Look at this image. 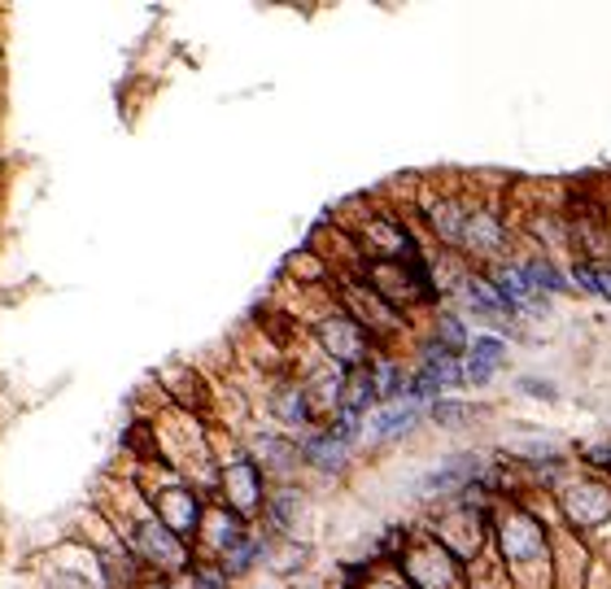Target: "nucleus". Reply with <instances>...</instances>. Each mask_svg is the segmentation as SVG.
<instances>
[{
	"mask_svg": "<svg viewBox=\"0 0 611 589\" xmlns=\"http://www.w3.org/2000/svg\"><path fill=\"white\" fill-rule=\"evenodd\" d=\"M498 546H503V559L516 564V568L546 564V533H542V524H538L529 511H520V507L498 511Z\"/></svg>",
	"mask_w": 611,
	"mask_h": 589,
	"instance_id": "20e7f679",
	"label": "nucleus"
},
{
	"mask_svg": "<svg viewBox=\"0 0 611 589\" xmlns=\"http://www.w3.org/2000/svg\"><path fill=\"white\" fill-rule=\"evenodd\" d=\"M258 555H263V542H258L254 533H245V538H241V542H237V546H232V551L219 559V568H223L228 577H237V573H250Z\"/></svg>",
	"mask_w": 611,
	"mask_h": 589,
	"instance_id": "412c9836",
	"label": "nucleus"
},
{
	"mask_svg": "<svg viewBox=\"0 0 611 589\" xmlns=\"http://www.w3.org/2000/svg\"><path fill=\"white\" fill-rule=\"evenodd\" d=\"M193 581H197V589H228V573L219 564H206L193 573Z\"/></svg>",
	"mask_w": 611,
	"mask_h": 589,
	"instance_id": "393cba45",
	"label": "nucleus"
},
{
	"mask_svg": "<svg viewBox=\"0 0 611 589\" xmlns=\"http://www.w3.org/2000/svg\"><path fill=\"white\" fill-rule=\"evenodd\" d=\"M371 402H376V380H371V371H367V367H362V371H349L345 384H341V402H336V411L349 415V419H358Z\"/></svg>",
	"mask_w": 611,
	"mask_h": 589,
	"instance_id": "2eb2a0df",
	"label": "nucleus"
},
{
	"mask_svg": "<svg viewBox=\"0 0 611 589\" xmlns=\"http://www.w3.org/2000/svg\"><path fill=\"white\" fill-rule=\"evenodd\" d=\"M459 297H463L476 314H485V319H507V314H511V305L503 301V293H498L489 280H481V276H463V280H459Z\"/></svg>",
	"mask_w": 611,
	"mask_h": 589,
	"instance_id": "4468645a",
	"label": "nucleus"
},
{
	"mask_svg": "<svg viewBox=\"0 0 611 589\" xmlns=\"http://www.w3.org/2000/svg\"><path fill=\"white\" fill-rule=\"evenodd\" d=\"M149 498V507H153V516L188 546L197 533H201V520H206V511H201V498L193 494V489H184V485H166V489H153V494H145Z\"/></svg>",
	"mask_w": 611,
	"mask_h": 589,
	"instance_id": "39448f33",
	"label": "nucleus"
},
{
	"mask_svg": "<svg viewBox=\"0 0 611 589\" xmlns=\"http://www.w3.org/2000/svg\"><path fill=\"white\" fill-rule=\"evenodd\" d=\"M293 511H302V494L298 489H280L267 498V520L276 529H293Z\"/></svg>",
	"mask_w": 611,
	"mask_h": 589,
	"instance_id": "4be33fe9",
	"label": "nucleus"
},
{
	"mask_svg": "<svg viewBox=\"0 0 611 589\" xmlns=\"http://www.w3.org/2000/svg\"><path fill=\"white\" fill-rule=\"evenodd\" d=\"M201 542H210V551H215V564L245 538V524H241V516H232L228 507H215V511H206V520H201V533H197Z\"/></svg>",
	"mask_w": 611,
	"mask_h": 589,
	"instance_id": "9b49d317",
	"label": "nucleus"
},
{
	"mask_svg": "<svg viewBox=\"0 0 611 589\" xmlns=\"http://www.w3.org/2000/svg\"><path fill=\"white\" fill-rule=\"evenodd\" d=\"M503 358H507L503 340H494V336H476V340H472V362H468V371H463V376H468L472 384H485Z\"/></svg>",
	"mask_w": 611,
	"mask_h": 589,
	"instance_id": "a211bd4d",
	"label": "nucleus"
},
{
	"mask_svg": "<svg viewBox=\"0 0 611 589\" xmlns=\"http://www.w3.org/2000/svg\"><path fill=\"white\" fill-rule=\"evenodd\" d=\"M463 245L476 250V254H494V250L503 245V223H498V215H494V210H472V215H468V236H463Z\"/></svg>",
	"mask_w": 611,
	"mask_h": 589,
	"instance_id": "dca6fc26",
	"label": "nucleus"
},
{
	"mask_svg": "<svg viewBox=\"0 0 611 589\" xmlns=\"http://www.w3.org/2000/svg\"><path fill=\"white\" fill-rule=\"evenodd\" d=\"M223 507L232 516H254L267 507V489H263V467L254 459H232L223 463Z\"/></svg>",
	"mask_w": 611,
	"mask_h": 589,
	"instance_id": "423d86ee",
	"label": "nucleus"
},
{
	"mask_svg": "<svg viewBox=\"0 0 611 589\" xmlns=\"http://www.w3.org/2000/svg\"><path fill=\"white\" fill-rule=\"evenodd\" d=\"M524 393H533V397H546V402H555V389H551V384H538V380H524Z\"/></svg>",
	"mask_w": 611,
	"mask_h": 589,
	"instance_id": "cd10ccee",
	"label": "nucleus"
},
{
	"mask_svg": "<svg viewBox=\"0 0 611 589\" xmlns=\"http://www.w3.org/2000/svg\"><path fill=\"white\" fill-rule=\"evenodd\" d=\"M494 289L503 293L507 305H516V310H542L546 314V293H538L533 285H529V276H524V267H494Z\"/></svg>",
	"mask_w": 611,
	"mask_h": 589,
	"instance_id": "9d476101",
	"label": "nucleus"
},
{
	"mask_svg": "<svg viewBox=\"0 0 611 589\" xmlns=\"http://www.w3.org/2000/svg\"><path fill=\"white\" fill-rule=\"evenodd\" d=\"M362 589H411V586H406L402 573H371V577L362 581Z\"/></svg>",
	"mask_w": 611,
	"mask_h": 589,
	"instance_id": "bb28decb",
	"label": "nucleus"
},
{
	"mask_svg": "<svg viewBox=\"0 0 611 589\" xmlns=\"http://www.w3.org/2000/svg\"><path fill=\"white\" fill-rule=\"evenodd\" d=\"M524 276H529V285H533L538 293H564V289H568L564 276H560L551 263H524Z\"/></svg>",
	"mask_w": 611,
	"mask_h": 589,
	"instance_id": "b1692460",
	"label": "nucleus"
},
{
	"mask_svg": "<svg viewBox=\"0 0 611 589\" xmlns=\"http://www.w3.org/2000/svg\"><path fill=\"white\" fill-rule=\"evenodd\" d=\"M254 450H258V454H267V459H258L263 476H267V472H293V463H302V459H298V446H293V441H285V437H263Z\"/></svg>",
	"mask_w": 611,
	"mask_h": 589,
	"instance_id": "6ab92c4d",
	"label": "nucleus"
},
{
	"mask_svg": "<svg viewBox=\"0 0 611 589\" xmlns=\"http://www.w3.org/2000/svg\"><path fill=\"white\" fill-rule=\"evenodd\" d=\"M402 577L411 589H463L459 559L437 538H415L402 555Z\"/></svg>",
	"mask_w": 611,
	"mask_h": 589,
	"instance_id": "f257e3e1",
	"label": "nucleus"
},
{
	"mask_svg": "<svg viewBox=\"0 0 611 589\" xmlns=\"http://www.w3.org/2000/svg\"><path fill=\"white\" fill-rule=\"evenodd\" d=\"M272 411H276V419H280V424H289V428H302V424H310L314 406H310V393H306L302 380L280 384V389L272 393Z\"/></svg>",
	"mask_w": 611,
	"mask_h": 589,
	"instance_id": "ddd939ff",
	"label": "nucleus"
},
{
	"mask_svg": "<svg viewBox=\"0 0 611 589\" xmlns=\"http://www.w3.org/2000/svg\"><path fill=\"white\" fill-rule=\"evenodd\" d=\"M306 459H310L319 472H341V467H345V441H336L332 432H319V437L306 446Z\"/></svg>",
	"mask_w": 611,
	"mask_h": 589,
	"instance_id": "aec40b11",
	"label": "nucleus"
},
{
	"mask_svg": "<svg viewBox=\"0 0 611 589\" xmlns=\"http://www.w3.org/2000/svg\"><path fill=\"white\" fill-rule=\"evenodd\" d=\"M468 215H472V206H463L459 197H437V201L428 206L433 232H437L446 245H463V236H468Z\"/></svg>",
	"mask_w": 611,
	"mask_h": 589,
	"instance_id": "f8f14e48",
	"label": "nucleus"
},
{
	"mask_svg": "<svg viewBox=\"0 0 611 589\" xmlns=\"http://www.w3.org/2000/svg\"><path fill=\"white\" fill-rule=\"evenodd\" d=\"M463 371L454 367V354L446 349V345H437V349H428V358L419 362V371H415V380H411V397H433L437 389H446V384H454Z\"/></svg>",
	"mask_w": 611,
	"mask_h": 589,
	"instance_id": "1a4fd4ad",
	"label": "nucleus"
},
{
	"mask_svg": "<svg viewBox=\"0 0 611 589\" xmlns=\"http://www.w3.org/2000/svg\"><path fill=\"white\" fill-rule=\"evenodd\" d=\"M175 589H197V581H184V586H175Z\"/></svg>",
	"mask_w": 611,
	"mask_h": 589,
	"instance_id": "c85d7f7f",
	"label": "nucleus"
},
{
	"mask_svg": "<svg viewBox=\"0 0 611 589\" xmlns=\"http://www.w3.org/2000/svg\"><path fill=\"white\" fill-rule=\"evenodd\" d=\"M476 476H481V459H476V454H454V459H446L441 467H433V472L419 481V494H424V498H441V494L463 489V485L476 481Z\"/></svg>",
	"mask_w": 611,
	"mask_h": 589,
	"instance_id": "6e6552de",
	"label": "nucleus"
},
{
	"mask_svg": "<svg viewBox=\"0 0 611 589\" xmlns=\"http://www.w3.org/2000/svg\"><path fill=\"white\" fill-rule=\"evenodd\" d=\"M319 345H323V354H327L336 367L362 371V362H367V354H371V332H367L354 314L332 310V314L319 319Z\"/></svg>",
	"mask_w": 611,
	"mask_h": 589,
	"instance_id": "7ed1b4c3",
	"label": "nucleus"
},
{
	"mask_svg": "<svg viewBox=\"0 0 611 589\" xmlns=\"http://www.w3.org/2000/svg\"><path fill=\"white\" fill-rule=\"evenodd\" d=\"M415 424V406L406 402H393V406H384V411H376L371 419H367V437L371 441H389V437H402L406 428Z\"/></svg>",
	"mask_w": 611,
	"mask_h": 589,
	"instance_id": "f3484780",
	"label": "nucleus"
},
{
	"mask_svg": "<svg viewBox=\"0 0 611 589\" xmlns=\"http://www.w3.org/2000/svg\"><path fill=\"white\" fill-rule=\"evenodd\" d=\"M564 516L577 524V529H599L611 520V489L603 485H590V481H577L564 489Z\"/></svg>",
	"mask_w": 611,
	"mask_h": 589,
	"instance_id": "0eeeda50",
	"label": "nucleus"
},
{
	"mask_svg": "<svg viewBox=\"0 0 611 589\" xmlns=\"http://www.w3.org/2000/svg\"><path fill=\"white\" fill-rule=\"evenodd\" d=\"M485 406H468V402H433V419L446 424V428H463L472 419H481Z\"/></svg>",
	"mask_w": 611,
	"mask_h": 589,
	"instance_id": "5701e85b",
	"label": "nucleus"
},
{
	"mask_svg": "<svg viewBox=\"0 0 611 589\" xmlns=\"http://www.w3.org/2000/svg\"><path fill=\"white\" fill-rule=\"evenodd\" d=\"M123 542H127V551L140 559V564H149V568H162V573H184L188 568V546L149 511L145 520H136L127 533H123Z\"/></svg>",
	"mask_w": 611,
	"mask_h": 589,
	"instance_id": "f03ea898",
	"label": "nucleus"
},
{
	"mask_svg": "<svg viewBox=\"0 0 611 589\" xmlns=\"http://www.w3.org/2000/svg\"><path fill=\"white\" fill-rule=\"evenodd\" d=\"M437 332H441V340H446L450 349H459V345H463V327H459V319H454V314H441V319H437Z\"/></svg>",
	"mask_w": 611,
	"mask_h": 589,
	"instance_id": "a878e982",
	"label": "nucleus"
}]
</instances>
